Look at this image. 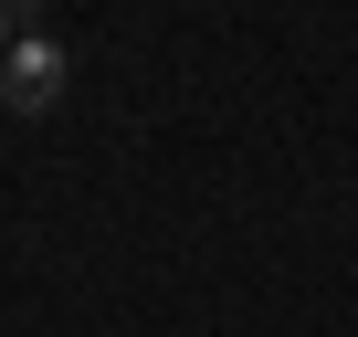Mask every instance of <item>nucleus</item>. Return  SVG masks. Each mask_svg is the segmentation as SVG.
Here are the masks:
<instances>
[{"instance_id": "1", "label": "nucleus", "mask_w": 358, "mask_h": 337, "mask_svg": "<svg viewBox=\"0 0 358 337\" xmlns=\"http://www.w3.org/2000/svg\"><path fill=\"white\" fill-rule=\"evenodd\" d=\"M64 43H43V32H11V53H0V106L11 116H43L53 95H64Z\"/></svg>"}, {"instance_id": "2", "label": "nucleus", "mask_w": 358, "mask_h": 337, "mask_svg": "<svg viewBox=\"0 0 358 337\" xmlns=\"http://www.w3.org/2000/svg\"><path fill=\"white\" fill-rule=\"evenodd\" d=\"M0 53H11V0H0Z\"/></svg>"}]
</instances>
